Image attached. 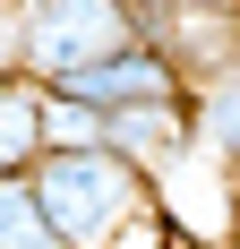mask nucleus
<instances>
[{"mask_svg":"<svg viewBox=\"0 0 240 249\" xmlns=\"http://www.w3.org/2000/svg\"><path fill=\"white\" fill-rule=\"evenodd\" d=\"M137 43V0H0V69L60 86L103 52Z\"/></svg>","mask_w":240,"mask_h":249,"instance_id":"nucleus-2","label":"nucleus"},{"mask_svg":"<svg viewBox=\"0 0 240 249\" xmlns=\"http://www.w3.org/2000/svg\"><path fill=\"white\" fill-rule=\"evenodd\" d=\"M163 249H189V241H163Z\"/></svg>","mask_w":240,"mask_h":249,"instance_id":"nucleus-11","label":"nucleus"},{"mask_svg":"<svg viewBox=\"0 0 240 249\" xmlns=\"http://www.w3.org/2000/svg\"><path fill=\"white\" fill-rule=\"evenodd\" d=\"M0 249H69L60 232H51V215H43V198H34L26 172L0 180Z\"/></svg>","mask_w":240,"mask_h":249,"instance_id":"nucleus-7","label":"nucleus"},{"mask_svg":"<svg viewBox=\"0 0 240 249\" xmlns=\"http://www.w3.org/2000/svg\"><path fill=\"white\" fill-rule=\"evenodd\" d=\"M34 155H43V86L17 77V69H0V180L26 172Z\"/></svg>","mask_w":240,"mask_h":249,"instance_id":"nucleus-6","label":"nucleus"},{"mask_svg":"<svg viewBox=\"0 0 240 249\" xmlns=\"http://www.w3.org/2000/svg\"><path fill=\"white\" fill-rule=\"evenodd\" d=\"M103 146H112V155H129L146 180H171L180 163H197L189 95H171V103H120V112H103Z\"/></svg>","mask_w":240,"mask_h":249,"instance_id":"nucleus-3","label":"nucleus"},{"mask_svg":"<svg viewBox=\"0 0 240 249\" xmlns=\"http://www.w3.org/2000/svg\"><path fill=\"white\" fill-rule=\"evenodd\" d=\"M26 180H34L51 232H60L69 249H120L129 224L163 215L154 180H146L129 155H112V146H43L34 163H26Z\"/></svg>","mask_w":240,"mask_h":249,"instance_id":"nucleus-1","label":"nucleus"},{"mask_svg":"<svg viewBox=\"0 0 240 249\" xmlns=\"http://www.w3.org/2000/svg\"><path fill=\"white\" fill-rule=\"evenodd\" d=\"M189 129H197V155L240 180V60H223L215 77L189 86Z\"/></svg>","mask_w":240,"mask_h":249,"instance_id":"nucleus-5","label":"nucleus"},{"mask_svg":"<svg viewBox=\"0 0 240 249\" xmlns=\"http://www.w3.org/2000/svg\"><path fill=\"white\" fill-rule=\"evenodd\" d=\"M137 9H197V0H137ZM232 9H240V0H232Z\"/></svg>","mask_w":240,"mask_h":249,"instance_id":"nucleus-10","label":"nucleus"},{"mask_svg":"<svg viewBox=\"0 0 240 249\" xmlns=\"http://www.w3.org/2000/svg\"><path fill=\"white\" fill-rule=\"evenodd\" d=\"M43 146H103V112L60 95V86H43Z\"/></svg>","mask_w":240,"mask_h":249,"instance_id":"nucleus-8","label":"nucleus"},{"mask_svg":"<svg viewBox=\"0 0 240 249\" xmlns=\"http://www.w3.org/2000/svg\"><path fill=\"white\" fill-rule=\"evenodd\" d=\"M60 95H77V103H95V112H120V103H171V95H189V77L171 69L163 52L146 43H120V52H103L95 69H77V77H60Z\"/></svg>","mask_w":240,"mask_h":249,"instance_id":"nucleus-4","label":"nucleus"},{"mask_svg":"<svg viewBox=\"0 0 240 249\" xmlns=\"http://www.w3.org/2000/svg\"><path fill=\"white\" fill-rule=\"evenodd\" d=\"M223 249H240V180H232V206H223Z\"/></svg>","mask_w":240,"mask_h":249,"instance_id":"nucleus-9","label":"nucleus"}]
</instances>
